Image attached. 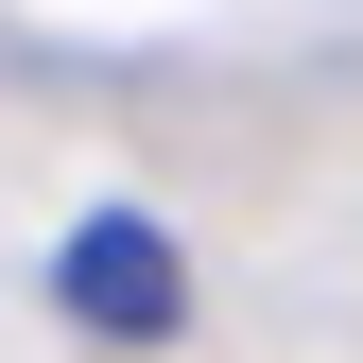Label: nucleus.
I'll list each match as a JSON object with an SVG mask.
<instances>
[{
	"instance_id": "nucleus-1",
	"label": "nucleus",
	"mask_w": 363,
	"mask_h": 363,
	"mask_svg": "<svg viewBox=\"0 0 363 363\" xmlns=\"http://www.w3.org/2000/svg\"><path fill=\"white\" fill-rule=\"evenodd\" d=\"M52 294H69V329H104V346H173L191 329V259H173L156 208H86L52 242Z\"/></svg>"
}]
</instances>
